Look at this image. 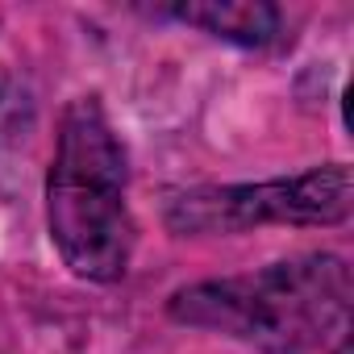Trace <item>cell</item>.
I'll use <instances>...</instances> for the list:
<instances>
[{"label":"cell","mask_w":354,"mask_h":354,"mask_svg":"<svg viewBox=\"0 0 354 354\" xmlns=\"http://www.w3.org/2000/svg\"><path fill=\"white\" fill-rule=\"evenodd\" d=\"M350 296L346 259L300 254L250 275L180 288L167 300V313L180 325L250 342L263 354H308L346 333Z\"/></svg>","instance_id":"cell-1"},{"label":"cell","mask_w":354,"mask_h":354,"mask_svg":"<svg viewBox=\"0 0 354 354\" xmlns=\"http://www.w3.org/2000/svg\"><path fill=\"white\" fill-rule=\"evenodd\" d=\"M337 354H346V342H342V346H337Z\"/></svg>","instance_id":"cell-5"},{"label":"cell","mask_w":354,"mask_h":354,"mask_svg":"<svg viewBox=\"0 0 354 354\" xmlns=\"http://www.w3.org/2000/svg\"><path fill=\"white\" fill-rule=\"evenodd\" d=\"M129 167L96 96H80L59 117L46 171V230L63 263L92 283H117L133 259Z\"/></svg>","instance_id":"cell-2"},{"label":"cell","mask_w":354,"mask_h":354,"mask_svg":"<svg viewBox=\"0 0 354 354\" xmlns=\"http://www.w3.org/2000/svg\"><path fill=\"white\" fill-rule=\"evenodd\" d=\"M354 209V175L346 162H325L288 180L184 188L162 209L175 234H242L254 225H342Z\"/></svg>","instance_id":"cell-3"},{"label":"cell","mask_w":354,"mask_h":354,"mask_svg":"<svg viewBox=\"0 0 354 354\" xmlns=\"http://www.w3.org/2000/svg\"><path fill=\"white\" fill-rule=\"evenodd\" d=\"M167 13L234 46H267L279 30V9L263 0H196V5H171Z\"/></svg>","instance_id":"cell-4"}]
</instances>
